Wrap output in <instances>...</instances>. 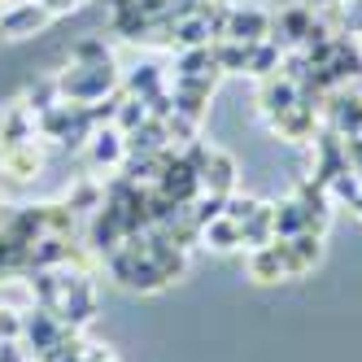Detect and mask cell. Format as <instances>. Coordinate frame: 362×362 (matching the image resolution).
Here are the masks:
<instances>
[{"instance_id":"cell-1","label":"cell","mask_w":362,"mask_h":362,"mask_svg":"<svg viewBox=\"0 0 362 362\" xmlns=\"http://www.w3.org/2000/svg\"><path fill=\"white\" fill-rule=\"evenodd\" d=\"M197 179L210 188V197H227L231 192V179H236V162H231L227 153H205Z\"/></svg>"},{"instance_id":"cell-2","label":"cell","mask_w":362,"mask_h":362,"mask_svg":"<svg viewBox=\"0 0 362 362\" xmlns=\"http://www.w3.org/2000/svg\"><path fill=\"white\" fill-rule=\"evenodd\" d=\"M271 31V18L257 13V9H231L227 22V40H240V44H262Z\"/></svg>"},{"instance_id":"cell-3","label":"cell","mask_w":362,"mask_h":362,"mask_svg":"<svg viewBox=\"0 0 362 362\" xmlns=\"http://www.w3.org/2000/svg\"><path fill=\"white\" fill-rule=\"evenodd\" d=\"M262 105H267V114H284V110H293L297 105V88H293V79H271L267 88H262Z\"/></svg>"},{"instance_id":"cell-4","label":"cell","mask_w":362,"mask_h":362,"mask_svg":"<svg viewBox=\"0 0 362 362\" xmlns=\"http://www.w3.org/2000/svg\"><path fill=\"white\" fill-rule=\"evenodd\" d=\"M275 231H279V240L297 236V231H310V227H305V210H301V201L275 205Z\"/></svg>"},{"instance_id":"cell-5","label":"cell","mask_w":362,"mask_h":362,"mask_svg":"<svg viewBox=\"0 0 362 362\" xmlns=\"http://www.w3.org/2000/svg\"><path fill=\"white\" fill-rule=\"evenodd\" d=\"M249 271H253V279H262V284L279 279V275H284V262H279V249H275V245H262V249L253 253V262H249Z\"/></svg>"},{"instance_id":"cell-6","label":"cell","mask_w":362,"mask_h":362,"mask_svg":"<svg viewBox=\"0 0 362 362\" xmlns=\"http://www.w3.org/2000/svg\"><path fill=\"white\" fill-rule=\"evenodd\" d=\"M205 240L214 249H236L240 245V223H231L227 214H218L214 223H205Z\"/></svg>"},{"instance_id":"cell-7","label":"cell","mask_w":362,"mask_h":362,"mask_svg":"<svg viewBox=\"0 0 362 362\" xmlns=\"http://www.w3.org/2000/svg\"><path fill=\"white\" fill-rule=\"evenodd\" d=\"M122 153H127V144H122V136H118V132H96V136H92V162H96V166L118 162Z\"/></svg>"},{"instance_id":"cell-8","label":"cell","mask_w":362,"mask_h":362,"mask_svg":"<svg viewBox=\"0 0 362 362\" xmlns=\"http://www.w3.org/2000/svg\"><path fill=\"white\" fill-rule=\"evenodd\" d=\"M40 22H44V9H40V5H22L13 18H5V22H0V31H5V35H18V31H31V27H40Z\"/></svg>"},{"instance_id":"cell-9","label":"cell","mask_w":362,"mask_h":362,"mask_svg":"<svg viewBox=\"0 0 362 362\" xmlns=\"http://www.w3.org/2000/svg\"><path fill=\"white\" fill-rule=\"evenodd\" d=\"M271 66H279V48H275V44H267V40H262V44H253V48H249V66H245V70H253V74H271Z\"/></svg>"},{"instance_id":"cell-10","label":"cell","mask_w":362,"mask_h":362,"mask_svg":"<svg viewBox=\"0 0 362 362\" xmlns=\"http://www.w3.org/2000/svg\"><path fill=\"white\" fill-rule=\"evenodd\" d=\"M184 88H192V92L201 96V92H210V88H214V74H210V79H197V83H184ZM175 110H184V114H197L201 105H197V100H192L188 92H179V96H175Z\"/></svg>"},{"instance_id":"cell-11","label":"cell","mask_w":362,"mask_h":362,"mask_svg":"<svg viewBox=\"0 0 362 362\" xmlns=\"http://www.w3.org/2000/svg\"><path fill=\"white\" fill-rule=\"evenodd\" d=\"M118 122H122L127 136H132L136 127H144V100H127V105L118 110Z\"/></svg>"},{"instance_id":"cell-12","label":"cell","mask_w":362,"mask_h":362,"mask_svg":"<svg viewBox=\"0 0 362 362\" xmlns=\"http://www.w3.org/2000/svg\"><path fill=\"white\" fill-rule=\"evenodd\" d=\"M18 332H22V319L13 315V310H0V336H5V341H13Z\"/></svg>"},{"instance_id":"cell-13","label":"cell","mask_w":362,"mask_h":362,"mask_svg":"<svg viewBox=\"0 0 362 362\" xmlns=\"http://www.w3.org/2000/svg\"><path fill=\"white\" fill-rule=\"evenodd\" d=\"M83 0H44V9L48 13H66V9H79Z\"/></svg>"},{"instance_id":"cell-14","label":"cell","mask_w":362,"mask_h":362,"mask_svg":"<svg viewBox=\"0 0 362 362\" xmlns=\"http://www.w3.org/2000/svg\"><path fill=\"white\" fill-rule=\"evenodd\" d=\"M192 5H214V0H192Z\"/></svg>"},{"instance_id":"cell-15","label":"cell","mask_w":362,"mask_h":362,"mask_svg":"<svg viewBox=\"0 0 362 362\" xmlns=\"http://www.w3.org/2000/svg\"><path fill=\"white\" fill-rule=\"evenodd\" d=\"M358 214H362V197H358Z\"/></svg>"}]
</instances>
